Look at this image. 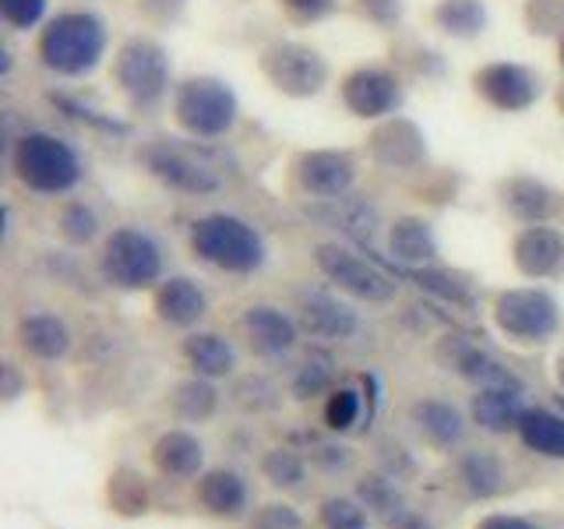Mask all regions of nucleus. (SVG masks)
I'll use <instances>...</instances> for the list:
<instances>
[{
	"label": "nucleus",
	"mask_w": 564,
	"mask_h": 529,
	"mask_svg": "<svg viewBox=\"0 0 564 529\" xmlns=\"http://www.w3.org/2000/svg\"><path fill=\"white\" fill-rule=\"evenodd\" d=\"M141 159L159 184L191 194V198L219 194L229 181V155L202 138H155L152 145H145Z\"/></svg>",
	"instance_id": "1"
},
{
	"label": "nucleus",
	"mask_w": 564,
	"mask_h": 529,
	"mask_svg": "<svg viewBox=\"0 0 564 529\" xmlns=\"http://www.w3.org/2000/svg\"><path fill=\"white\" fill-rule=\"evenodd\" d=\"M110 46V32L106 22L93 11H61L57 18H50L40 32V64L61 78H82L93 75L99 61L106 57Z\"/></svg>",
	"instance_id": "2"
},
{
	"label": "nucleus",
	"mask_w": 564,
	"mask_h": 529,
	"mask_svg": "<svg viewBox=\"0 0 564 529\" xmlns=\"http://www.w3.org/2000/svg\"><path fill=\"white\" fill-rule=\"evenodd\" d=\"M11 170L18 184L43 198L70 194L85 176L78 149L53 131H25L11 149Z\"/></svg>",
	"instance_id": "3"
},
{
	"label": "nucleus",
	"mask_w": 564,
	"mask_h": 529,
	"mask_svg": "<svg viewBox=\"0 0 564 529\" xmlns=\"http://www.w3.org/2000/svg\"><path fill=\"white\" fill-rule=\"evenodd\" d=\"M191 251L229 276H251L269 258L264 237L247 219L229 216V212H208L191 223Z\"/></svg>",
	"instance_id": "4"
},
{
	"label": "nucleus",
	"mask_w": 564,
	"mask_h": 529,
	"mask_svg": "<svg viewBox=\"0 0 564 529\" xmlns=\"http://www.w3.org/2000/svg\"><path fill=\"white\" fill-rule=\"evenodd\" d=\"M113 82L120 93L131 99L138 110H155L159 102L170 96L173 67L170 53L163 43H155L152 35H131L113 57Z\"/></svg>",
	"instance_id": "5"
},
{
	"label": "nucleus",
	"mask_w": 564,
	"mask_h": 529,
	"mask_svg": "<svg viewBox=\"0 0 564 529\" xmlns=\"http://www.w3.org/2000/svg\"><path fill=\"white\" fill-rule=\"evenodd\" d=\"M173 114H176V123H181L191 138L219 141L237 128L240 102L226 82L202 75V78H187L176 85Z\"/></svg>",
	"instance_id": "6"
},
{
	"label": "nucleus",
	"mask_w": 564,
	"mask_h": 529,
	"mask_svg": "<svg viewBox=\"0 0 564 529\" xmlns=\"http://www.w3.org/2000/svg\"><path fill=\"white\" fill-rule=\"evenodd\" d=\"M99 272L117 290H149L163 282V251L145 229L120 226L102 244Z\"/></svg>",
	"instance_id": "7"
},
{
	"label": "nucleus",
	"mask_w": 564,
	"mask_h": 529,
	"mask_svg": "<svg viewBox=\"0 0 564 529\" xmlns=\"http://www.w3.org/2000/svg\"><path fill=\"white\" fill-rule=\"evenodd\" d=\"M314 261L332 287H339L343 293L357 300H367V304H384V300H392L399 290L395 276L384 269V261H378L375 255L364 258L360 251H352V247L317 244Z\"/></svg>",
	"instance_id": "8"
},
{
	"label": "nucleus",
	"mask_w": 564,
	"mask_h": 529,
	"mask_svg": "<svg viewBox=\"0 0 564 529\" xmlns=\"http://www.w3.org/2000/svg\"><path fill=\"white\" fill-rule=\"evenodd\" d=\"M494 325L516 343H546L561 328V304L540 287L505 290L494 300Z\"/></svg>",
	"instance_id": "9"
},
{
	"label": "nucleus",
	"mask_w": 564,
	"mask_h": 529,
	"mask_svg": "<svg viewBox=\"0 0 564 529\" xmlns=\"http://www.w3.org/2000/svg\"><path fill=\"white\" fill-rule=\"evenodd\" d=\"M261 71L269 82L293 99L317 96L328 85V61L304 43H272L261 53Z\"/></svg>",
	"instance_id": "10"
},
{
	"label": "nucleus",
	"mask_w": 564,
	"mask_h": 529,
	"mask_svg": "<svg viewBox=\"0 0 564 529\" xmlns=\"http://www.w3.org/2000/svg\"><path fill=\"white\" fill-rule=\"evenodd\" d=\"M293 176L300 194H307L311 202H335L346 198L357 187L360 166L349 152H335V149H317L296 155Z\"/></svg>",
	"instance_id": "11"
},
{
	"label": "nucleus",
	"mask_w": 564,
	"mask_h": 529,
	"mask_svg": "<svg viewBox=\"0 0 564 529\" xmlns=\"http://www.w3.org/2000/svg\"><path fill=\"white\" fill-rule=\"evenodd\" d=\"M402 99H405V88L395 71H388V67L370 64V67L349 71L343 78V102L349 106V114H357L360 120L395 117Z\"/></svg>",
	"instance_id": "12"
},
{
	"label": "nucleus",
	"mask_w": 564,
	"mask_h": 529,
	"mask_svg": "<svg viewBox=\"0 0 564 529\" xmlns=\"http://www.w3.org/2000/svg\"><path fill=\"white\" fill-rule=\"evenodd\" d=\"M473 85H476V93L494 106V110H505V114L529 110V106H533L543 93L540 75H533L529 67L511 64V61H498V64L480 67Z\"/></svg>",
	"instance_id": "13"
},
{
	"label": "nucleus",
	"mask_w": 564,
	"mask_h": 529,
	"mask_svg": "<svg viewBox=\"0 0 564 529\" xmlns=\"http://www.w3.org/2000/svg\"><path fill=\"white\" fill-rule=\"evenodd\" d=\"M437 364L445 370H455L458 378H466L476 388H490V385H519V378L511 370L487 353L480 343L466 339V335H445L434 349Z\"/></svg>",
	"instance_id": "14"
},
{
	"label": "nucleus",
	"mask_w": 564,
	"mask_h": 529,
	"mask_svg": "<svg viewBox=\"0 0 564 529\" xmlns=\"http://www.w3.org/2000/svg\"><path fill=\"white\" fill-rule=\"evenodd\" d=\"M511 258L525 279H557L564 276V234L546 223L522 226L511 244Z\"/></svg>",
	"instance_id": "15"
},
{
	"label": "nucleus",
	"mask_w": 564,
	"mask_h": 529,
	"mask_svg": "<svg viewBox=\"0 0 564 529\" xmlns=\"http://www.w3.org/2000/svg\"><path fill=\"white\" fill-rule=\"evenodd\" d=\"M300 328H304L311 339L346 343L360 332V314L352 311L346 300L332 293H307L300 300Z\"/></svg>",
	"instance_id": "16"
},
{
	"label": "nucleus",
	"mask_w": 564,
	"mask_h": 529,
	"mask_svg": "<svg viewBox=\"0 0 564 529\" xmlns=\"http://www.w3.org/2000/svg\"><path fill=\"white\" fill-rule=\"evenodd\" d=\"M240 325H243L247 343H251V349L261 353V357H286L300 335V322H293L286 311H279L272 304H251L243 311Z\"/></svg>",
	"instance_id": "17"
},
{
	"label": "nucleus",
	"mask_w": 564,
	"mask_h": 529,
	"mask_svg": "<svg viewBox=\"0 0 564 529\" xmlns=\"http://www.w3.org/2000/svg\"><path fill=\"white\" fill-rule=\"evenodd\" d=\"M473 423L487 434H508L519 431V423L525 417V402H522V388L519 385H490V388H476V396L469 402Z\"/></svg>",
	"instance_id": "18"
},
{
	"label": "nucleus",
	"mask_w": 564,
	"mask_h": 529,
	"mask_svg": "<svg viewBox=\"0 0 564 529\" xmlns=\"http://www.w3.org/2000/svg\"><path fill=\"white\" fill-rule=\"evenodd\" d=\"M155 314L173 328H194L208 314V296L194 279L170 276L155 287Z\"/></svg>",
	"instance_id": "19"
},
{
	"label": "nucleus",
	"mask_w": 564,
	"mask_h": 529,
	"mask_svg": "<svg viewBox=\"0 0 564 529\" xmlns=\"http://www.w3.org/2000/svg\"><path fill=\"white\" fill-rule=\"evenodd\" d=\"M501 205L516 216L519 223H551L561 208V194L554 187H546L536 176H511L501 184Z\"/></svg>",
	"instance_id": "20"
},
{
	"label": "nucleus",
	"mask_w": 564,
	"mask_h": 529,
	"mask_svg": "<svg viewBox=\"0 0 564 529\" xmlns=\"http://www.w3.org/2000/svg\"><path fill=\"white\" fill-rule=\"evenodd\" d=\"M18 346L35 360H64L70 349V328L50 311H32L18 322Z\"/></svg>",
	"instance_id": "21"
},
{
	"label": "nucleus",
	"mask_w": 564,
	"mask_h": 529,
	"mask_svg": "<svg viewBox=\"0 0 564 529\" xmlns=\"http://www.w3.org/2000/svg\"><path fill=\"white\" fill-rule=\"evenodd\" d=\"M311 216L328 223L332 229H339L343 237L357 240V244H367L370 237H375L378 229V208L357 198V194H346V198H335V202H317L311 205Z\"/></svg>",
	"instance_id": "22"
},
{
	"label": "nucleus",
	"mask_w": 564,
	"mask_h": 529,
	"mask_svg": "<svg viewBox=\"0 0 564 529\" xmlns=\"http://www.w3.org/2000/svg\"><path fill=\"white\" fill-rule=\"evenodd\" d=\"M152 463L163 476L191 481V476H198L205 466V445L191 431H166V434H159V441L152 445Z\"/></svg>",
	"instance_id": "23"
},
{
	"label": "nucleus",
	"mask_w": 564,
	"mask_h": 529,
	"mask_svg": "<svg viewBox=\"0 0 564 529\" xmlns=\"http://www.w3.org/2000/svg\"><path fill=\"white\" fill-rule=\"evenodd\" d=\"M413 423H416V431L427 438L434 449H441V452H452L458 441L466 438L463 413H458L455 406L445 402V399H420V402H413Z\"/></svg>",
	"instance_id": "24"
},
{
	"label": "nucleus",
	"mask_w": 564,
	"mask_h": 529,
	"mask_svg": "<svg viewBox=\"0 0 564 529\" xmlns=\"http://www.w3.org/2000/svg\"><path fill=\"white\" fill-rule=\"evenodd\" d=\"M184 360L191 364L194 375L216 381L237 370V349L216 332H191L184 339Z\"/></svg>",
	"instance_id": "25"
},
{
	"label": "nucleus",
	"mask_w": 564,
	"mask_h": 529,
	"mask_svg": "<svg viewBox=\"0 0 564 529\" xmlns=\"http://www.w3.org/2000/svg\"><path fill=\"white\" fill-rule=\"evenodd\" d=\"M388 251L402 264H427L437 258V237L434 226L420 216H402L388 226Z\"/></svg>",
	"instance_id": "26"
},
{
	"label": "nucleus",
	"mask_w": 564,
	"mask_h": 529,
	"mask_svg": "<svg viewBox=\"0 0 564 529\" xmlns=\"http://www.w3.org/2000/svg\"><path fill=\"white\" fill-rule=\"evenodd\" d=\"M198 501L219 519H237L247 508V484L234 469H212L198 481Z\"/></svg>",
	"instance_id": "27"
},
{
	"label": "nucleus",
	"mask_w": 564,
	"mask_h": 529,
	"mask_svg": "<svg viewBox=\"0 0 564 529\" xmlns=\"http://www.w3.org/2000/svg\"><path fill=\"white\" fill-rule=\"evenodd\" d=\"M519 438L529 452L546 455V458H564V413L525 410L519 423Z\"/></svg>",
	"instance_id": "28"
},
{
	"label": "nucleus",
	"mask_w": 564,
	"mask_h": 529,
	"mask_svg": "<svg viewBox=\"0 0 564 529\" xmlns=\"http://www.w3.org/2000/svg\"><path fill=\"white\" fill-rule=\"evenodd\" d=\"M458 481H463V487L473 494V498H494V494L505 490V466L501 458L494 452H466L463 458H458Z\"/></svg>",
	"instance_id": "29"
},
{
	"label": "nucleus",
	"mask_w": 564,
	"mask_h": 529,
	"mask_svg": "<svg viewBox=\"0 0 564 529\" xmlns=\"http://www.w3.org/2000/svg\"><path fill=\"white\" fill-rule=\"evenodd\" d=\"M375 155L384 166H413L423 159V138L410 120H392L375 138Z\"/></svg>",
	"instance_id": "30"
},
{
	"label": "nucleus",
	"mask_w": 564,
	"mask_h": 529,
	"mask_svg": "<svg viewBox=\"0 0 564 529\" xmlns=\"http://www.w3.org/2000/svg\"><path fill=\"white\" fill-rule=\"evenodd\" d=\"M170 406H173V413L181 417V420H187V423H205L212 413H216L219 392H216V385H212V378L194 375V378H187V381H181V385L173 388Z\"/></svg>",
	"instance_id": "31"
},
{
	"label": "nucleus",
	"mask_w": 564,
	"mask_h": 529,
	"mask_svg": "<svg viewBox=\"0 0 564 529\" xmlns=\"http://www.w3.org/2000/svg\"><path fill=\"white\" fill-rule=\"evenodd\" d=\"M434 22L455 40H473L487 29V8L484 0H441L434 8Z\"/></svg>",
	"instance_id": "32"
},
{
	"label": "nucleus",
	"mask_w": 564,
	"mask_h": 529,
	"mask_svg": "<svg viewBox=\"0 0 564 529\" xmlns=\"http://www.w3.org/2000/svg\"><path fill=\"white\" fill-rule=\"evenodd\" d=\"M332 378H335V364L328 353L322 349H314L311 357L296 367V375H293V396L296 399H314V396H322L332 388Z\"/></svg>",
	"instance_id": "33"
},
{
	"label": "nucleus",
	"mask_w": 564,
	"mask_h": 529,
	"mask_svg": "<svg viewBox=\"0 0 564 529\" xmlns=\"http://www.w3.org/2000/svg\"><path fill=\"white\" fill-rule=\"evenodd\" d=\"M99 212L93 208V205H85V202H67L64 208H61V234H64V240H70V244H78V247H85V244H93L96 237H99Z\"/></svg>",
	"instance_id": "34"
},
{
	"label": "nucleus",
	"mask_w": 564,
	"mask_h": 529,
	"mask_svg": "<svg viewBox=\"0 0 564 529\" xmlns=\"http://www.w3.org/2000/svg\"><path fill=\"white\" fill-rule=\"evenodd\" d=\"M413 279L420 282V290H427L441 300H448L455 307H473V290L469 282H463L452 272H437V269H413Z\"/></svg>",
	"instance_id": "35"
},
{
	"label": "nucleus",
	"mask_w": 564,
	"mask_h": 529,
	"mask_svg": "<svg viewBox=\"0 0 564 529\" xmlns=\"http://www.w3.org/2000/svg\"><path fill=\"white\" fill-rule=\"evenodd\" d=\"M261 473L272 487H296L300 481H304L307 466L293 449H272L261 458Z\"/></svg>",
	"instance_id": "36"
},
{
	"label": "nucleus",
	"mask_w": 564,
	"mask_h": 529,
	"mask_svg": "<svg viewBox=\"0 0 564 529\" xmlns=\"http://www.w3.org/2000/svg\"><path fill=\"white\" fill-rule=\"evenodd\" d=\"M360 392H352V388H335V392L328 396L325 402V423L328 431H349L352 423L360 420Z\"/></svg>",
	"instance_id": "37"
},
{
	"label": "nucleus",
	"mask_w": 564,
	"mask_h": 529,
	"mask_svg": "<svg viewBox=\"0 0 564 529\" xmlns=\"http://www.w3.org/2000/svg\"><path fill=\"white\" fill-rule=\"evenodd\" d=\"M234 396L243 410H251V413H264V410H275L279 406V388L269 378H254V375L243 378Z\"/></svg>",
	"instance_id": "38"
},
{
	"label": "nucleus",
	"mask_w": 564,
	"mask_h": 529,
	"mask_svg": "<svg viewBox=\"0 0 564 529\" xmlns=\"http://www.w3.org/2000/svg\"><path fill=\"white\" fill-rule=\"evenodd\" d=\"M46 8H50V0H0V14H4V22L18 32H29L40 25L46 18Z\"/></svg>",
	"instance_id": "39"
},
{
	"label": "nucleus",
	"mask_w": 564,
	"mask_h": 529,
	"mask_svg": "<svg viewBox=\"0 0 564 529\" xmlns=\"http://www.w3.org/2000/svg\"><path fill=\"white\" fill-rule=\"evenodd\" d=\"M322 526L325 529H367V516L357 501L349 498H328L322 505Z\"/></svg>",
	"instance_id": "40"
},
{
	"label": "nucleus",
	"mask_w": 564,
	"mask_h": 529,
	"mask_svg": "<svg viewBox=\"0 0 564 529\" xmlns=\"http://www.w3.org/2000/svg\"><path fill=\"white\" fill-rule=\"evenodd\" d=\"M53 102L64 106L67 117H75V120H82V123H93V128H99V131H110V134H128V123H120V120H113V117H102L99 110H93V106H82L78 99L53 96Z\"/></svg>",
	"instance_id": "41"
},
{
	"label": "nucleus",
	"mask_w": 564,
	"mask_h": 529,
	"mask_svg": "<svg viewBox=\"0 0 564 529\" xmlns=\"http://www.w3.org/2000/svg\"><path fill=\"white\" fill-rule=\"evenodd\" d=\"M251 529H304V519L290 505H261L251 519Z\"/></svg>",
	"instance_id": "42"
},
{
	"label": "nucleus",
	"mask_w": 564,
	"mask_h": 529,
	"mask_svg": "<svg viewBox=\"0 0 564 529\" xmlns=\"http://www.w3.org/2000/svg\"><path fill=\"white\" fill-rule=\"evenodd\" d=\"M360 490H364L367 505L381 508L384 516H392L395 508H402V505H399V498H395V490H392V487H384V481H381V476H370V481H367V484H364Z\"/></svg>",
	"instance_id": "43"
},
{
	"label": "nucleus",
	"mask_w": 564,
	"mask_h": 529,
	"mask_svg": "<svg viewBox=\"0 0 564 529\" xmlns=\"http://www.w3.org/2000/svg\"><path fill=\"white\" fill-rule=\"evenodd\" d=\"M282 8H286L293 18H300V22H317V18L332 14L335 0H279Z\"/></svg>",
	"instance_id": "44"
},
{
	"label": "nucleus",
	"mask_w": 564,
	"mask_h": 529,
	"mask_svg": "<svg viewBox=\"0 0 564 529\" xmlns=\"http://www.w3.org/2000/svg\"><path fill=\"white\" fill-rule=\"evenodd\" d=\"M360 11L378 25H395L402 14V0H360Z\"/></svg>",
	"instance_id": "45"
},
{
	"label": "nucleus",
	"mask_w": 564,
	"mask_h": 529,
	"mask_svg": "<svg viewBox=\"0 0 564 529\" xmlns=\"http://www.w3.org/2000/svg\"><path fill=\"white\" fill-rule=\"evenodd\" d=\"M384 529H434V526L410 508H395L392 516L384 519Z\"/></svg>",
	"instance_id": "46"
},
{
	"label": "nucleus",
	"mask_w": 564,
	"mask_h": 529,
	"mask_svg": "<svg viewBox=\"0 0 564 529\" xmlns=\"http://www.w3.org/2000/svg\"><path fill=\"white\" fill-rule=\"evenodd\" d=\"M476 529H540V526L525 522V519H519V516H487Z\"/></svg>",
	"instance_id": "47"
},
{
	"label": "nucleus",
	"mask_w": 564,
	"mask_h": 529,
	"mask_svg": "<svg viewBox=\"0 0 564 529\" xmlns=\"http://www.w3.org/2000/svg\"><path fill=\"white\" fill-rule=\"evenodd\" d=\"M4 375H8V385H4V399L11 402V399H18V378H14V367H11V364L4 367Z\"/></svg>",
	"instance_id": "48"
},
{
	"label": "nucleus",
	"mask_w": 564,
	"mask_h": 529,
	"mask_svg": "<svg viewBox=\"0 0 564 529\" xmlns=\"http://www.w3.org/2000/svg\"><path fill=\"white\" fill-rule=\"evenodd\" d=\"M557 385H561V392H564V353L557 357Z\"/></svg>",
	"instance_id": "49"
},
{
	"label": "nucleus",
	"mask_w": 564,
	"mask_h": 529,
	"mask_svg": "<svg viewBox=\"0 0 564 529\" xmlns=\"http://www.w3.org/2000/svg\"><path fill=\"white\" fill-rule=\"evenodd\" d=\"M561 110H564V88H561Z\"/></svg>",
	"instance_id": "50"
}]
</instances>
